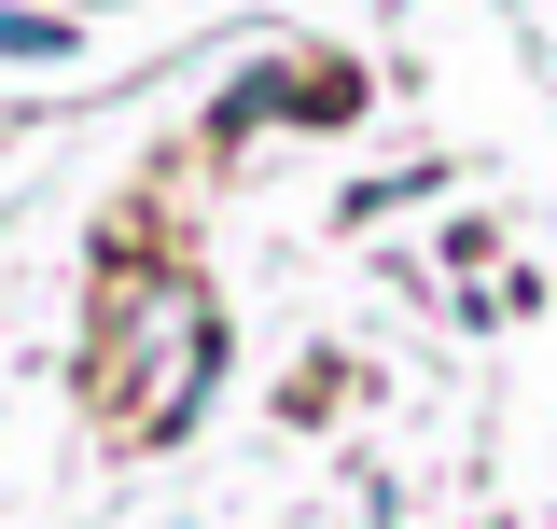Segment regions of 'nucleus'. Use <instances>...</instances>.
<instances>
[{"instance_id":"obj_1","label":"nucleus","mask_w":557,"mask_h":529,"mask_svg":"<svg viewBox=\"0 0 557 529\" xmlns=\"http://www.w3.org/2000/svg\"><path fill=\"white\" fill-rule=\"evenodd\" d=\"M0 57H28V70H57V57H70V28H57V14H0Z\"/></svg>"}]
</instances>
